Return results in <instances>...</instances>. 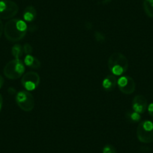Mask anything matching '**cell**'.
<instances>
[{
    "mask_svg": "<svg viewBox=\"0 0 153 153\" xmlns=\"http://www.w3.org/2000/svg\"><path fill=\"white\" fill-rule=\"evenodd\" d=\"M27 31V24L20 19H11L4 26L5 38L11 42H20L26 35Z\"/></svg>",
    "mask_w": 153,
    "mask_h": 153,
    "instance_id": "cell-1",
    "label": "cell"
},
{
    "mask_svg": "<svg viewBox=\"0 0 153 153\" xmlns=\"http://www.w3.org/2000/svg\"><path fill=\"white\" fill-rule=\"evenodd\" d=\"M109 70L115 76H122L127 71L128 68V60L127 57L122 53H113L109 57Z\"/></svg>",
    "mask_w": 153,
    "mask_h": 153,
    "instance_id": "cell-2",
    "label": "cell"
},
{
    "mask_svg": "<svg viewBox=\"0 0 153 153\" xmlns=\"http://www.w3.org/2000/svg\"><path fill=\"white\" fill-rule=\"evenodd\" d=\"M25 64L20 59H14L6 64L3 70L4 75L10 80H17L23 76Z\"/></svg>",
    "mask_w": 153,
    "mask_h": 153,
    "instance_id": "cell-3",
    "label": "cell"
},
{
    "mask_svg": "<svg viewBox=\"0 0 153 153\" xmlns=\"http://www.w3.org/2000/svg\"><path fill=\"white\" fill-rule=\"evenodd\" d=\"M137 137L143 143L153 142V123L149 120H144L137 128Z\"/></svg>",
    "mask_w": 153,
    "mask_h": 153,
    "instance_id": "cell-4",
    "label": "cell"
},
{
    "mask_svg": "<svg viewBox=\"0 0 153 153\" xmlns=\"http://www.w3.org/2000/svg\"><path fill=\"white\" fill-rule=\"evenodd\" d=\"M16 103L22 110L31 112L35 105V98L29 91H20L16 95Z\"/></svg>",
    "mask_w": 153,
    "mask_h": 153,
    "instance_id": "cell-5",
    "label": "cell"
},
{
    "mask_svg": "<svg viewBox=\"0 0 153 153\" xmlns=\"http://www.w3.org/2000/svg\"><path fill=\"white\" fill-rule=\"evenodd\" d=\"M19 7L11 0H0V18L9 20L18 13Z\"/></svg>",
    "mask_w": 153,
    "mask_h": 153,
    "instance_id": "cell-6",
    "label": "cell"
},
{
    "mask_svg": "<svg viewBox=\"0 0 153 153\" xmlns=\"http://www.w3.org/2000/svg\"><path fill=\"white\" fill-rule=\"evenodd\" d=\"M41 82V77L37 72L29 71L23 75L21 79V84L26 91H33L37 89Z\"/></svg>",
    "mask_w": 153,
    "mask_h": 153,
    "instance_id": "cell-7",
    "label": "cell"
},
{
    "mask_svg": "<svg viewBox=\"0 0 153 153\" xmlns=\"http://www.w3.org/2000/svg\"><path fill=\"white\" fill-rule=\"evenodd\" d=\"M117 86L125 95H131L136 89V83L131 76H122L117 80Z\"/></svg>",
    "mask_w": 153,
    "mask_h": 153,
    "instance_id": "cell-8",
    "label": "cell"
},
{
    "mask_svg": "<svg viewBox=\"0 0 153 153\" xmlns=\"http://www.w3.org/2000/svg\"><path fill=\"white\" fill-rule=\"evenodd\" d=\"M147 107H148L147 100L143 95H137L134 96V98H133L132 109L136 113L143 114L147 110Z\"/></svg>",
    "mask_w": 153,
    "mask_h": 153,
    "instance_id": "cell-9",
    "label": "cell"
},
{
    "mask_svg": "<svg viewBox=\"0 0 153 153\" xmlns=\"http://www.w3.org/2000/svg\"><path fill=\"white\" fill-rule=\"evenodd\" d=\"M117 86V76L113 74L107 75L102 82V86L107 92H112Z\"/></svg>",
    "mask_w": 153,
    "mask_h": 153,
    "instance_id": "cell-10",
    "label": "cell"
},
{
    "mask_svg": "<svg viewBox=\"0 0 153 153\" xmlns=\"http://www.w3.org/2000/svg\"><path fill=\"white\" fill-rule=\"evenodd\" d=\"M23 19L25 22L27 23H32L36 19L37 17V11L36 9L32 5H29L26 7L23 11Z\"/></svg>",
    "mask_w": 153,
    "mask_h": 153,
    "instance_id": "cell-11",
    "label": "cell"
},
{
    "mask_svg": "<svg viewBox=\"0 0 153 153\" xmlns=\"http://www.w3.org/2000/svg\"><path fill=\"white\" fill-rule=\"evenodd\" d=\"M23 62L26 66L33 69L40 68L41 66H42V63H41L40 60L32 55H26Z\"/></svg>",
    "mask_w": 153,
    "mask_h": 153,
    "instance_id": "cell-12",
    "label": "cell"
},
{
    "mask_svg": "<svg viewBox=\"0 0 153 153\" xmlns=\"http://www.w3.org/2000/svg\"><path fill=\"white\" fill-rule=\"evenodd\" d=\"M143 7L146 14L150 18H153V0H143Z\"/></svg>",
    "mask_w": 153,
    "mask_h": 153,
    "instance_id": "cell-13",
    "label": "cell"
},
{
    "mask_svg": "<svg viewBox=\"0 0 153 153\" xmlns=\"http://www.w3.org/2000/svg\"><path fill=\"white\" fill-rule=\"evenodd\" d=\"M23 53H24L23 47L22 45H19V44L14 45L13 48H11V54H12V56L14 58L17 59H19L20 57L23 56Z\"/></svg>",
    "mask_w": 153,
    "mask_h": 153,
    "instance_id": "cell-14",
    "label": "cell"
},
{
    "mask_svg": "<svg viewBox=\"0 0 153 153\" xmlns=\"http://www.w3.org/2000/svg\"><path fill=\"white\" fill-rule=\"evenodd\" d=\"M126 117L131 123H137L141 119L140 114L134 111L128 112V113L126 114Z\"/></svg>",
    "mask_w": 153,
    "mask_h": 153,
    "instance_id": "cell-15",
    "label": "cell"
},
{
    "mask_svg": "<svg viewBox=\"0 0 153 153\" xmlns=\"http://www.w3.org/2000/svg\"><path fill=\"white\" fill-rule=\"evenodd\" d=\"M94 36H95L96 42H98V43L102 44L106 42V35H104V33H102V32H99V31H96V32H95Z\"/></svg>",
    "mask_w": 153,
    "mask_h": 153,
    "instance_id": "cell-16",
    "label": "cell"
},
{
    "mask_svg": "<svg viewBox=\"0 0 153 153\" xmlns=\"http://www.w3.org/2000/svg\"><path fill=\"white\" fill-rule=\"evenodd\" d=\"M103 153H117V151L113 145L107 144L103 148Z\"/></svg>",
    "mask_w": 153,
    "mask_h": 153,
    "instance_id": "cell-17",
    "label": "cell"
},
{
    "mask_svg": "<svg viewBox=\"0 0 153 153\" xmlns=\"http://www.w3.org/2000/svg\"><path fill=\"white\" fill-rule=\"evenodd\" d=\"M23 51L26 55H32V52H33V48L31 46L30 44L26 43L23 45Z\"/></svg>",
    "mask_w": 153,
    "mask_h": 153,
    "instance_id": "cell-18",
    "label": "cell"
},
{
    "mask_svg": "<svg viewBox=\"0 0 153 153\" xmlns=\"http://www.w3.org/2000/svg\"><path fill=\"white\" fill-rule=\"evenodd\" d=\"M147 110H148L149 114L153 117V102H152L151 104H149L147 107Z\"/></svg>",
    "mask_w": 153,
    "mask_h": 153,
    "instance_id": "cell-19",
    "label": "cell"
},
{
    "mask_svg": "<svg viewBox=\"0 0 153 153\" xmlns=\"http://www.w3.org/2000/svg\"><path fill=\"white\" fill-rule=\"evenodd\" d=\"M4 32V26H3V23H2V20H0V37L2 36V33Z\"/></svg>",
    "mask_w": 153,
    "mask_h": 153,
    "instance_id": "cell-20",
    "label": "cell"
},
{
    "mask_svg": "<svg viewBox=\"0 0 153 153\" xmlns=\"http://www.w3.org/2000/svg\"><path fill=\"white\" fill-rule=\"evenodd\" d=\"M8 92L10 95H14V94L16 93V90L14 89V88H12V87H10L9 89H8Z\"/></svg>",
    "mask_w": 153,
    "mask_h": 153,
    "instance_id": "cell-21",
    "label": "cell"
},
{
    "mask_svg": "<svg viewBox=\"0 0 153 153\" xmlns=\"http://www.w3.org/2000/svg\"><path fill=\"white\" fill-rule=\"evenodd\" d=\"M4 83H5V80H4L3 76H2L1 75H0V89L3 86Z\"/></svg>",
    "mask_w": 153,
    "mask_h": 153,
    "instance_id": "cell-22",
    "label": "cell"
},
{
    "mask_svg": "<svg viewBox=\"0 0 153 153\" xmlns=\"http://www.w3.org/2000/svg\"><path fill=\"white\" fill-rule=\"evenodd\" d=\"M2 104H3V98H2V95L0 94V111L2 108Z\"/></svg>",
    "mask_w": 153,
    "mask_h": 153,
    "instance_id": "cell-23",
    "label": "cell"
},
{
    "mask_svg": "<svg viewBox=\"0 0 153 153\" xmlns=\"http://www.w3.org/2000/svg\"><path fill=\"white\" fill-rule=\"evenodd\" d=\"M113 0H103L102 1V3L104 4V5H106V4H109L110 2H111Z\"/></svg>",
    "mask_w": 153,
    "mask_h": 153,
    "instance_id": "cell-24",
    "label": "cell"
}]
</instances>
